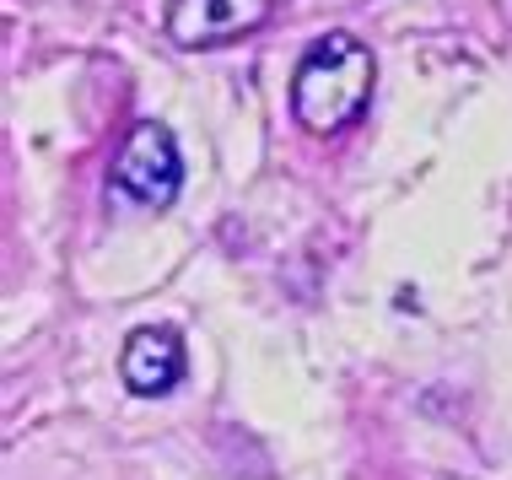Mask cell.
Returning a JSON list of instances; mask_svg holds the SVG:
<instances>
[{
	"label": "cell",
	"mask_w": 512,
	"mask_h": 480,
	"mask_svg": "<svg viewBox=\"0 0 512 480\" xmlns=\"http://www.w3.org/2000/svg\"><path fill=\"white\" fill-rule=\"evenodd\" d=\"M378 87V60L362 38L324 33L292 71V114L308 135H340L367 114Z\"/></svg>",
	"instance_id": "1"
},
{
	"label": "cell",
	"mask_w": 512,
	"mask_h": 480,
	"mask_svg": "<svg viewBox=\"0 0 512 480\" xmlns=\"http://www.w3.org/2000/svg\"><path fill=\"white\" fill-rule=\"evenodd\" d=\"M114 189L141 211H168L184 189V157H178V141L168 125L157 119H141L130 135H124L119 157H114Z\"/></svg>",
	"instance_id": "2"
},
{
	"label": "cell",
	"mask_w": 512,
	"mask_h": 480,
	"mask_svg": "<svg viewBox=\"0 0 512 480\" xmlns=\"http://www.w3.org/2000/svg\"><path fill=\"white\" fill-rule=\"evenodd\" d=\"M275 0H173L168 6V38L184 49H216L232 38H248L265 27Z\"/></svg>",
	"instance_id": "3"
},
{
	"label": "cell",
	"mask_w": 512,
	"mask_h": 480,
	"mask_svg": "<svg viewBox=\"0 0 512 480\" xmlns=\"http://www.w3.org/2000/svg\"><path fill=\"white\" fill-rule=\"evenodd\" d=\"M119 378L130 394H146V400L178 389V378H184V340H178V329H168V324L135 329V335L124 340Z\"/></svg>",
	"instance_id": "4"
}]
</instances>
